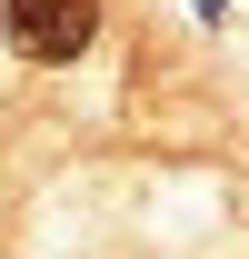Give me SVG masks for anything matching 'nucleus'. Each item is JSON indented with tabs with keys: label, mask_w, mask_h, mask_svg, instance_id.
I'll list each match as a JSON object with an SVG mask.
<instances>
[{
	"label": "nucleus",
	"mask_w": 249,
	"mask_h": 259,
	"mask_svg": "<svg viewBox=\"0 0 249 259\" xmlns=\"http://www.w3.org/2000/svg\"><path fill=\"white\" fill-rule=\"evenodd\" d=\"M0 30H10L20 60L60 70V60H80L100 40V0H0Z\"/></svg>",
	"instance_id": "obj_1"
}]
</instances>
